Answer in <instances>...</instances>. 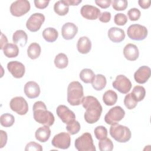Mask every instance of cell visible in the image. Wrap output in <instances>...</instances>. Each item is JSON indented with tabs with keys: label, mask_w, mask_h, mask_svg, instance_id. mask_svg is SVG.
Returning a JSON list of instances; mask_svg holds the SVG:
<instances>
[{
	"label": "cell",
	"mask_w": 151,
	"mask_h": 151,
	"mask_svg": "<svg viewBox=\"0 0 151 151\" xmlns=\"http://www.w3.org/2000/svg\"><path fill=\"white\" fill-rule=\"evenodd\" d=\"M125 115V111L120 106H117L111 108L104 116L105 122L110 125L117 123Z\"/></svg>",
	"instance_id": "52a82bcc"
},
{
	"label": "cell",
	"mask_w": 151,
	"mask_h": 151,
	"mask_svg": "<svg viewBox=\"0 0 151 151\" xmlns=\"http://www.w3.org/2000/svg\"><path fill=\"white\" fill-rule=\"evenodd\" d=\"M4 55L8 58H15L19 54V48L15 44L8 43L3 48Z\"/></svg>",
	"instance_id": "484cf974"
},
{
	"label": "cell",
	"mask_w": 151,
	"mask_h": 151,
	"mask_svg": "<svg viewBox=\"0 0 151 151\" xmlns=\"http://www.w3.org/2000/svg\"><path fill=\"white\" fill-rule=\"evenodd\" d=\"M58 33L57 29L52 27L45 28L42 31V37L48 42H53L57 39Z\"/></svg>",
	"instance_id": "4316f807"
},
{
	"label": "cell",
	"mask_w": 151,
	"mask_h": 151,
	"mask_svg": "<svg viewBox=\"0 0 151 151\" xmlns=\"http://www.w3.org/2000/svg\"><path fill=\"white\" fill-rule=\"evenodd\" d=\"M15 122L14 117L12 114L9 113H5L1 116L0 122L1 124L5 127H9L12 126Z\"/></svg>",
	"instance_id": "1f68e13d"
},
{
	"label": "cell",
	"mask_w": 151,
	"mask_h": 151,
	"mask_svg": "<svg viewBox=\"0 0 151 151\" xmlns=\"http://www.w3.org/2000/svg\"><path fill=\"white\" fill-rule=\"evenodd\" d=\"M0 134H1V145H0V148H2L7 142L8 136L6 132L1 130H0Z\"/></svg>",
	"instance_id": "f6af8a7d"
},
{
	"label": "cell",
	"mask_w": 151,
	"mask_h": 151,
	"mask_svg": "<svg viewBox=\"0 0 151 151\" xmlns=\"http://www.w3.org/2000/svg\"><path fill=\"white\" fill-rule=\"evenodd\" d=\"M117 100V93L111 90L106 91L103 96V101L104 103L109 106H113Z\"/></svg>",
	"instance_id": "d4e9b609"
},
{
	"label": "cell",
	"mask_w": 151,
	"mask_h": 151,
	"mask_svg": "<svg viewBox=\"0 0 151 151\" xmlns=\"http://www.w3.org/2000/svg\"><path fill=\"white\" fill-rule=\"evenodd\" d=\"M106 83L107 80L105 76L100 74L96 75L94 79L91 83L93 88L97 91L103 90L106 87Z\"/></svg>",
	"instance_id": "83f0119b"
},
{
	"label": "cell",
	"mask_w": 151,
	"mask_h": 151,
	"mask_svg": "<svg viewBox=\"0 0 151 151\" xmlns=\"http://www.w3.org/2000/svg\"><path fill=\"white\" fill-rule=\"evenodd\" d=\"M7 68L12 76L16 78H22L25 71L24 65L17 61L9 62L7 64Z\"/></svg>",
	"instance_id": "5bb4252c"
},
{
	"label": "cell",
	"mask_w": 151,
	"mask_h": 151,
	"mask_svg": "<svg viewBox=\"0 0 151 151\" xmlns=\"http://www.w3.org/2000/svg\"><path fill=\"white\" fill-rule=\"evenodd\" d=\"M80 128L81 126L80 123L76 120L73 122L67 123L66 126L67 130L71 134H75L78 133L80 130Z\"/></svg>",
	"instance_id": "d590c367"
},
{
	"label": "cell",
	"mask_w": 151,
	"mask_h": 151,
	"mask_svg": "<svg viewBox=\"0 0 151 151\" xmlns=\"http://www.w3.org/2000/svg\"><path fill=\"white\" fill-rule=\"evenodd\" d=\"M139 6L143 9H147L150 7L151 1L150 0H139L138 1Z\"/></svg>",
	"instance_id": "bcb514c9"
},
{
	"label": "cell",
	"mask_w": 151,
	"mask_h": 151,
	"mask_svg": "<svg viewBox=\"0 0 151 151\" xmlns=\"http://www.w3.org/2000/svg\"><path fill=\"white\" fill-rule=\"evenodd\" d=\"M34 2L37 8L42 9L45 8L48 5L50 1H45V0H35Z\"/></svg>",
	"instance_id": "7bdbcfd3"
},
{
	"label": "cell",
	"mask_w": 151,
	"mask_h": 151,
	"mask_svg": "<svg viewBox=\"0 0 151 151\" xmlns=\"http://www.w3.org/2000/svg\"><path fill=\"white\" fill-rule=\"evenodd\" d=\"M24 93L29 99L37 98L40 94V86L35 81H28L24 86Z\"/></svg>",
	"instance_id": "ac0fdd59"
},
{
	"label": "cell",
	"mask_w": 151,
	"mask_h": 151,
	"mask_svg": "<svg viewBox=\"0 0 151 151\" xmlns=\"http://www.w3.org/2000/svg\"><path fill=\"white\" fill-rule=\"evenodd\" d=\"M113 87L122 94H127L132 88L130 80L124 75H119L112 83Z\"/></svg>",
	"instance_id": "30bf717a"
},
{
	"label": "cell",
	"mask_w": 151,
	"mask_h": 151,
	"mask_svg": "<svg viewBox=\"0 0 151 151\" xmlns=\"http://www.w3.org/2000/svg\"><path fill=\"white\" fill-rule=\"evenodd\" d=\"M129 38L136 41L145 40L147 36V28L140 24H132L130 25L127 30Z\"/></svg>",
	"instance_id": "8992f818"
},
{
	"label": "cell",
	"mask_w": 151,
	"mask_h": 151,
	"mask_svg": "<svg viewBox=\"0 0 151 151\" xmlns=\"http://www.w3.org/2000/svg\"><path fill=\"white\" fill-rule=\"evenodd\" d=\"M28 40V36L26 32L21 29L16 31L12 35V41L15 44H19L21 47H24Z\"/></svg>",
	"instance_id": "603a6c76"
},
{
	"label": "cell",
	"mask_w": 151,
	"mask_h": 151,
	"mask_svg": "<svg viewBox=\"0 0 151 151\" xmlns=\"http://www.w3.org/2000/svg\"><path fill=\"white\" fill-rule=\"evenodd\" d=\"M68 59L67 56L64 53H59L54 59V64L56 67L60 69H63L67 67Z\"/></svg>",
	"instance_id": "4dcf8cb0"
},
{
	"label": "cell",
	"mask_w": 151,
	"mask_h": 151,
	"mask_svg": "<svg viewBox=\"0 0 151 151\" xmlns=\"http://www.w3.org/2000/svg\"><path fill=\"white\" fill-rule=\"evenodd\" d=\"M131 93L133 94V96L138 102L143 100L145 98L146 94V90L143 86H136L134 87Z\"/></svg>",
	"instance_id": "d6a6232c"
},
{
	"label": "cell",
	"mask_w": 151,
	"mask_h": 151,
	"mask_svg": "<svg viewBox=\"0 0 151 151\" xmlns=\"http://www.w3.org/2000/svg\"><path fill=\"white\" fill-rule=\"evenodd\" d=\"M123 55L127 60L135 61L138 58L139 55V49L136 45L128 44L123 49Z\"/></svg>",
	"instance_id": "d6986e66"
},
{
	"label": "cell",
	"mask_w": 151,
	"mask_h": 151,
	"mask_svg": "<svg viewBox=\"0 0 151 151\" xmlns=\"http://www.w3.org/2000/svg\"><path fill=\"white\" fill-rule=\"evenodd\" d=\"M25 151H42V147L41 146V145H40V144L35 143L34 142H31L29 143H28L25 148Z\"/></svg>",
	"instance_id": "60d3db41"
},
{
	"label": "cell",
	"mask_w": 151,
	"mask_h": 151,
	"mask_svg": "<svg viewBox=\"0 0 151 151\" xmlns=\"http://www.w3.org/2000/svg\"><path fill=\"white\" fill-rule=\"evenodd\" d=\"M41 51L40 45L37 42L31 43L27 49V55L32 60H35L39 57Z\"/></svg>",
	"instance_id": "f1b7e54d"
},
{
	"label": "cell",
	"mask_w": 151,
	"mask_h": 151,
	"mask_svg": "<svg viewBox=\"0 0 151 151\" xmlns=\"http://www.w3.org/2000/svg\"><path fill=\"white\" fill-rule=\"evenodd\" d=\"M99 148L100 151H111L113 149V143L109 138L100 140Z\"/></svg>",
	"instance_id": "836d02e7"
},
{
	"label": "cell",
	"mask_w": 151,
	"mask_h": 151,
	"mask_svg": "<svg viewBox=\"0 0 151 151\" xmlns=\"http://www.w3.org/2000/svg\"><path fill=\"white\" fill-rule=\"evenodd\" d=\"M95 3L99 6L100 8H107L110 6L111 3V1L110 0H104V1H95Z\"/></svg>",
	"instance_id": "ee69618b"
},
{
	"label": "cell",
	"mask_w": 151,
	"mask_h": 151,
	"mask_svg": "<svg viewBox=\"0 0 151 151\" xmlns=\"http://www.w3.org/2000/svg\"><path fill=\"white\" fill-rule=\"evenodd\" d=\"M110 134L115 140L119 143L128 142L132 136L131 131L127 126L117 123L111 126Z\"/></svg>",
	"instance_id": "277c9868"
},
{
	"label": "cell",
	"mask_w": 151,
	"mask_h": 151,
	"mask_svg": "<svg viewBox=\"0 0 151 151\" xmlns=\"http://www.w3.org/2000/svg\"><path fill=\"white\" fill-rule=\"evenodd\" d=\"M150 68L148 66H141L134 74L135 81L139 84L145 83L150 77Z\"/></svg>",
	"instance_id": "2e32d148"
},
{
	"label": "cell",
	"mask_w": 151,
	"mask_h": 151,
	"mask_svg": "<svg viewBox=\"0 0 151 151\" xmlns=\"http://www.w3.org/2000/svg\"><path fill=\"white\" fill-rule=\"evenodd\" d=\"M96 75L93 71L89 68L83 69L80 73V78L85 83H91Z\"/></svg>",
	"instance_id": "f546056e"
},
{
	"label": "cell",
	"mask_w": 151,
	"mask_h": 151,
	"mask_svg": "<svg viewBox=\"0 0 151 151\" xmlns=\"http://www.w3.org/2000/svg\"><path fill=\"white\" fill-rule=\"evenodd\" d=\"M30 8L31 5L28 1L18 0L12 3L10 6V12L13 16L19 17L27 14Z\"/></svg>",
	"instance_id": "ba28073f"
},
{
	"label": "cell",
	"mask_w": 151,
	"mask_h": 151,
	"mask_svg": "<svg viewBox=\"0 0 151 151\" xmlns=\"http://www.w3.org/2000/svg\"><path fill=\"white\" fill-rule=\"evenodd\" d=\"M78 32V27L72 22L64 24L61 28V35L64 39L72 40Z\"/></svg>",
	"instance_id": "e0dca14e"
},
{
	"label": "cell",
	"mask_w": 151,
	"mask_h": 151,
	"mask_svg": "<svg viewBox=\"0 0 151 151\" xmlns=\"http://www.w3.org/2000/svg\"><path fill=\"white\" fill-rule=\"evenodd\" d=\"M66 2H67V4L69 5H73V6H74V5H78L79 4H80L82 1L81 0H66Z\"/></svg>",
	"instance_id": "c3c4849f"
},
{
	"label": "cell",
	"mask_w": 151,
	"mask_h": 151,
	"mask_svg": "<svg viewBox=\"0 0 151 151\" xmlns=\"http://www.w3.org/2000/svg\"><path fill=\"white\" fill-rule=\"evenodd\" d=\"M11 109L19 115H25L28 111V104L25 99L21 96L12 98L9 103Z\"/></svg>",
	"instance_id": "9c48e42d"
},
{
	"label": "cell",
	"mask_w": 151,
	"mask_h": 151,
	"mask_svg": "<svg viewBox=\"0 0 151 151\" xmlns=\"http://www.w3.org/2000/svg\"><path fill=\"white\" fill-rule=\"evenodd\" d=\"M45 21V17L41 13H35L32 14L26 22L27 29L31 32L38 31Z\"/></svg>",
	"instance_id": "8fae6325"
},
{
	"label": "cell",
	"mask_w": 151,
	"mask_h": 151,
	"mask_svg": "<svg viewBox=\"0 0 151 151\" xmlns=\"http://www.w3.org/2000/svg\"><path fill=\"white\" fill-rule=\"evenodd\" d=\"M54 12L60 16L65 15L69 11V5L66 0L57 1L54 5Z\"/></svg>",
	"instance_id": "cb8c5ba5"
},
{
	"label": "cell",
	"mask_w": 151,
	"mask_h": 151,
	"mask_svg": "<svg viewBox=\"0 0 151 151\" xmlns=\"http://www.w3.org/2000/svg\"><path fill=\"white\" fill-rule=\"evenodd\" d=\"M51 135V130L49 126H44L39 127L35 133V139L40 142H47Z\"/></svg>",
	"instance_id": "7402d4cb"
},
{
	"label": "cell",
	"mask_w": 151,
	"mask_h": 151,
	"mask_svg": "<svg viewBox=\"0 0 151 151\" xmlns=\"http://www.w3.org/2000/svg\"><path fill=\"white\" fill-rule=\"evenodd\" d=\"M77 47L80 53L83 54L88 53L91 48V42L90 40L85 36L80 37L77 41Z\"/></svg>",
	"instance_id": "44dd1931"
},
{
	"label": "cell",
	"mask_w": 151,
	"mask_h": 151,
	"mask_svg": "<svg viewBox=\"0 0 151 151\" xmlns=\"http://www.w3.org/2000/svg\"><path fill=\"white\" fill-rule=\"evenodd\" d=\"M108 37L113 42H120L125 38L124 30L117 27H111L108 31Z\"/></svg>",
	"instance_id": "ffe728a7"
},
{
	"label": "cell",
	"mask_w": 151,
	"mask_h": 151,
	"mask_svg": "<svg viewBox=\"0 0 151 151\" xmlns=\"http://www.w3.org/2000/svg\"><path fill=\"white\" fill-rule=\"evenodd\" d=\"M84 97L83 87L77 81L71 82L67 88V101L71 106H78L81 104Z\"/></svg>",
	"instance_id": "3957f363"
},
{
	"label": "cell",
	"mask_w": 151,
	"mask_h": 151,
	"mask_svg": "<svg viewBox=\"0 0 151 151\" xmlns=\"http://www.w3.org/2000/svg\"><path fill=\"white\" fill-rule=\"evenodd\" d=\"M34 120L40 124L47 126H52L55 121L53 114L47 110L45 103L41 101H36L33 105Z\"/></svg>",
	"instance_id": "7a4b0ae2"
},
{
	"label": "cell",
	"mask_w": 151,
	"mask_h": 151,
	"mask_svg": "<svg viewBox=\"0 0 151 151\" xmlns=\"http://www.w3.org/2000/svg\"><path fill=\"white\" fill-rule=\"evenodd\" d=\"M124 104L129 110L133 109L137 104V101L132 93H128L126 95L124 99Z\"/></svg>",
	"instance_id": "e575fe53"
},
{
	"label": "cell",
	"mask_w": 151,
	"mask_h": 151,
	"mask_svg": "<svg viewBox=\"0 0 151 151\" xmlns=\"http://www.w3.org/2000/svg\"><path fill=\"white\" fill-rule=\"evenodd\" d=\"M81 104L86 109L84 114V120L89 124L97 122L102 113V106L97 98L91 96L83 97Z\"/></svg>",
	"instance_id": "6da1fadb"
},
{
	"label": "cell",
	"mask_w": 151,
	"mask_h": 151,
	"mask_svg": "<svg viewBox=\"0 0 151 151\" xmlns=\"http://www.w3.org/2000/svg\"><path fill=\"white\" fill-rule=\"evenodd\" d=\"M114 23L120 26L124 25L127 22V16L122 13L116 14L114 17Z\"/></svg>",
	"instance_id": "f35d334b"
},
{
	"label": "cell",
	"mask_w": 151,
	"mask_h": 151,
	"mask_svg": "<svg viewBox=\"0 0 151 151\" xmlns=\"http://www.w3.org/2000/svg\"><path fill=\"white\" fill-rule=\"evenodd\" d=\"M130 21H137L141 15V12L137 8H133L130 9L127 12Z\"/></svg>",
	"instance_id": "ab89813d"
},
{
	"label": "cell",
	"mask_w": 151,
	"mask_h": 151,
	"mask_svg": "<svg viewBox=\"0 0 151 151\" xmlns=\"http://www.w3.org/2000/svg\"><path fill=\"white\" fill-rule=\"evenodd\" d=\"M75 147L78 151H96L91 134L86 132L77 138L74 142Z\"/></svg>",
	"instance_id": "5b68a950"
},
{
	"label": "cell",
	"mask_w": 151,
	"mask_h": 151,
	"mask_svg": "<svg viewBox=\"0 0 151 151\" xmlns=\"http://www.w3.org/2000/svg\"><path fill=\"white\" fill-rule=\"evenodd\" d=\"M8 44V40L6 37L4 35L3 33H1V50H3L4 47Z\"/></svg>",
	"instance_id": "7dc6e473"
},
{
	"label": "cell",
	"mask_w": 151,
	"mask_h": 151,
	"mask_svg": "<svg viewBox=\"0 0 151 151\" xmlns=\"http://www.w3.org/2000/svg\"><path fill=\"white\" fill-rule=\"evenodd\" d=\"M94 135L98 140H102L107 136V130L103 126H97L94 130Z\"/></svg>",
	"instance_id": "8d00e7d4"
},
{
	"label": "cell",
	"mask_w": 151,
	"mask_h": 151,
	"mask_svg": "<svg viewBox=\"0 0 151 151\" xmlns=\"http://www.w3.org/2000/svg\"><path fill=\"white\" fill-rule=\"evenodd\" d=\"M110 19H111V13L107 11H105L100 13L99 17V19L101 22L104 23L109 22L110 21Z\"/></svg>",
	"instance_id": "b9f144b4"
},
{
	"label": "cell",
	"mask_w": 151,
	"mask_h": 151,
	"mask_svg": "<svg viewBox=\"0 0 151 151\" xmlns=\"http://www.w3.org/2000/svg\"><path fill=\"white\" fill-rule=\"evenodd\" d=\"M111 3L113 8L116 11L125 10L128 5V2L126 0H114Z\"/></svg>",
	"instance_id": "74e56055"
},
{
	"label": "cell",
	"mask_w": 151,
	"mask_h": 151,
	"mask_svg": "<svg viewBox=\"0 0 151 151\" xmlns=\"http://www.w3.org/2000/svg\"><path fill=\"white\" fill-rule=\"evenodd\" d=\"M81 14L85 19L89 20L96 19L100 14V10L93 5H83L80 10Z\"/></svg>",
	"instance_id": "9a60e30c"
},
{
	"label": "cell",
	"mask_w": 151,
	"mask_h": 151,
	"mask_svg": "<svg viewBox=\"0 0 151 151\" xmlns=\"http://www.w3.org/2000/svg\"><path fill=\"white\" fill-rule=\"evenodd\" d=\"M70 143L71 137L66 132H61L55 135L51 141V144L54 147L62 149H68Z\"/></svg>",
	"instance_id": "7c38bea8"
},
{
	"label": "cell",
	"mask_w": 151,
	"mask_h": 151,
	"mask_svg": "<svg viewBox=\"0 0 151 151\" xmlns=\"http://www.w3.org/2000/svg\"><path fill=\"white\" fill-rule=\"evenodd\" d=\"M56 113L61 121L65 124H67L76 120L74 113L64 105H60L56 109Z\"/></svg>",
	"instance_id": "4fadbf2b"
}]
</instances>
